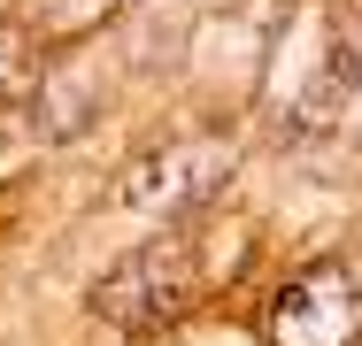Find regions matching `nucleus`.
Masks as SVG:
<instances>
[{
    "label": "nucleus",
    "instance_id": "nucleus-2",
    "mask_svg": "<svg viewBox=\"0 0 362 346\" xmlns=\"http://www.w3.org/2000/svg\"><path fill=\"white\" fill-rule=\"evenodd\" d=\"M231 169H239V154L223 138H177V146L139 154L116 177V201L132 208V215H146V223H185V215H201L231 185Z\"/></svg>",
    "mask_w": 362,
    "mask_h": 346
},
{
    "label": "nucleus",
    "instance_id": "nucleus-6",
    "mask_svg": "<svg viewBox=\"0 0 362 346\" xmlns=\"http://www.w3.org/2000/svg\"><path fill=\"white\" fill-rule=\"evenodd\" d=\"M332 93H362V0H339V23H332V62L316 77V108L308 116H324L332 108Z\"/></svg>",
    "mask_w": 362,
    "mask_h": 346
},
{
    "label": "nucleus",
    "instance_id": "nucleus-4",
    "mask_svg": "<svg viewBox=\"0 0 362 346\" xmlns=\"http://www.w3.org/2000/svg\"><path fill=\"white\" fill-rule=\"evenodd\" d=\"M100 116V62L85 54V47H70L54 69H39V93H31V124L47 138H77L85 124Z\"/></svg>",
    "mask_w": 362,
    "mask_h": 346
},
{
    "label": "nucleus",
    "instance_id": "nucleus-7",
    "mask_svg": "<svg viewBox=\"0 0 362 346\" xmlns=\"http://www.w3.org/2000/svg\"><path fill=\"white\" fill-rule=\"evenodd\" d=\"M23 77H31V39H23L16 23H0V100L23 93Z\"/></svg>",
    "mask_w": 362,
    "mask_h": 346
},
{
    "label": "nucleus",
    "instance_id": "nucleus-1",
    "mask_svg": "<svg viewBox=\"0 0 362 346\" xmlns=\"http://www.w3.org/2000/svg\"><path fill=\"white\" fill-rule=\"evenodd\" d=\"M193 292H201V246H193V231H162V239L132 246L116 270L93 285V316L116 323V331H132V339H146V331L177 323L193 308Z\"/></svg>",
    "mask_w": 362,
    "mask_h": 346
},
{
    "label": "nucleus",
    "instance_id": "nucleus-5",
    "mask_svg": "<svg viewBox=\"0 0 362 346\" xmlns=\"http://www.w3.org/2000/svg\"><path fill=\"white\" fill-rule=\"evenodd\" d=\"M116 8H124V0H23V8H16V16H23L16 31H23V39H54V47H85Z\"/></svg>",
    "mask_w": 362,
    "mask_h": 346
},
{
    "label": "nucleus",
    "instance_id": "nucleus-3",
    "mask_svg": "<svg viewBox=\"0 0 362 346\" xmlns=\"http://www.w3.org/2000/svg\"><path fill=\"white\" fill-rule=\"evenodd\" d=\"M362 339V277L347 262H308L270 300V346H355Z\"/></svg>",
    "mask_w": 362,
    "mask_h": 346
}]
</instances>
